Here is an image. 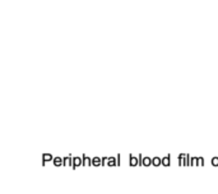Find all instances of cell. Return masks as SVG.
Here are the masks:
<instances>
[{
    "mask_svg": "<svg viewBox=\"0 0 218 194\" xmlns=\"http://www.w3.org/2000/svg\"><path fill=\"white\" fill-rule=\"evenodd\" d=\"M83 164V160L80 159V157H75V159H73V168H78V166H80V165Z\"/></svg>",
    "mask_w": 218,
    "mask_h": 194,
    "instance_id": "1",
    "label": "cell"
},
{
    "mask_svg": "<svg viewBox=\"0 0 218 194\" xmlns=\"http://www.w3.org/2000/svg\"><path fill=\"white\" fill-rule=\"evenodd\" d=\"M129 163H130V166H136L139 164V160H136V157H134V156H130Z\"/></svg>",
    "mask_w": 218,
    "mask_h": 194,
    "instance_id": "2",
    "label": "cell"
},
{
    "mask_svg": "<svg viewBox=\"0 0 218 194\" xmlns=\"http://www.w3.org/2000/svg\"><path fill=\"white\" fill-rule=\"evenodd\" d=\"M152 164L154 165V166H159V165L162 164V160H161L159 157H154V159L152 160Z\"/></svg>",
    "mask_w": 218,
    "mask_h": 194,
    "instance_id": "3",
    "label": "cell"
},
{
    "mask_svg": "<svg viewBox=\"0 0 218 194\" xmlns=\"http://www.w3.org/2000/svg\"><path fill=\"white\" fill-rule=\"evenodd\" d=\"M101 164H102V160L98 159V157H94V159L92 160V165H94V166H100Z\"/></svg>",
    "mask_w": 218,
    "mask_h": 194,
    "instance_id": "4",
    "label": "cell"
},
{
    "mask_svg": "<svg viewBox=\"0 0 218 194\" xmlns=\"http://www.w3.org/2000/svg\"><path fill=\"white\" fill-rule=\"evenodd\" d=\"M152 164V159L149 157H143V166H149Z\"/></svg>",
    "mask_w": 218,
    "mask_h": 194,
    "instance_id": "5",
    "label": "cell"
},
{
    "mask_svg": "<svg viewBox=\"0 0 218 194\" xmlns=\"http://www.w3.org/2000/svg\"><path fill=\"white\" fill-rule=\"evenodd\" d=\"M54 164H55V166H60L61 164H64V161L60 159V157H55V159H54Z\"/></svg>",
    "mask_w": 218,
    "mask_h": 194,
    "instance_id": "6",
    "label": "cell"
},
{
    "mask_svg": "<svg viewBox=\"0 0 218 194\" xmlns=\"http://www.w3.org/2000/svg\"><path fill=\"white\" fill-rule=\"evenodd\" d=\"M162 165L163 166H170V156H166L162 159Z\"/></svg>",
    "mask_w": 218,
    "mask_h": 194,
    "instance_id": "7",
    "label": "cell"
},
{
    "mask_svg": "<svg viewBox=\"0 0 218 194\" xmlns=\"http://www.w3.org/2000/svg\"><path fill=\"white\" fill-rule=\"evenodd\" d=\"M107 161H108V166H116V165H118V163L115 161L114 157H110V159H108Z\"/></svg>",
    "mask_w": 218,
    "mask_h": 194,
    "instance_id": "8",
    "label": "cell"
},
{
    "mask_svg": "<svg viewBox=\"0 0 218 194\" xmlns=\"http://www.w3.org/2000/svg\"><path fill=\"white\" fill-rule=\"evenodd\" d=\"M91 164H92V161L88 159V157L84 156V157H83V165H84V166H89Z\"/></svg>",
    "mask_w": 218,
    "mask_h": 194,
    "instance_id": "9",
    "label": "cell"
},
{
    "mask_svg": "<svg viewBox=\"0 0 218 194\" xmlns=\"http://www.w3.org/2000/svg\"><path fill=\"white\" fill-rule=\"evenodd\" d=\"M212 165L213 166H218V157H213L212 159Z\"/></svg>",
    "mask_w": 218,
    "mask_h": 194,
    "instance_id": "10",
    "label": "cell"
},
{
    "mask_svg": "<svg viewBox=\"0 0 218 194\" xmlns=\"http://www.w3.org/2000/svg\"><path fill=\"white\" fill-rule=\"evenodd\" d=\"M203 159H201V157H199V159H198V166H203Z\"/></svg>",
    "mask_w": 218,
    "mask_h": 194,
    "instance_id": "11",
    "label": "cell"
},
{
    "mask_svg": "<svg viewBox=\"0 0 218 194\" xmlns=\"http://www.w3.org/2000/svg\"><path fill=\"white\" fill-rule=\"evenodd\" d=\"M51 159H52L51 155H45L43 156V161H47V160H51Z\"/></svg>",
    "mask_w": 218,
    "mask_h": 194,
    "instance_id": "12",
    "label": "cell"
}]
</instances>
